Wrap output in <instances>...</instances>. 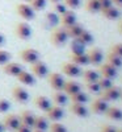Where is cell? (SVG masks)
Instances as JSON below:
<instances>
[{
  "mask_svg": "<svg viewBox=\"0 0 122 132\" xmlns=\"http://www.w3.org/2000/svg\"><path fill=\"white\" fill-rule=\"evenodd\" d=\"M50 41L53 45L58 46V48L66 45L68 41V36L66 33V29L63 27H57L55 29H53L51 35H50Z\"/></svg>",
  "mask_w": 122,
  "mask_h": 132,
  "instance_id": "cell-1",
  "label": "cell"
},
{
  "mask_svg": "<svg viewBox=\"0 0 122 132\" xmlns=\"http://www.w3.org/2000/svg\"><path fill=\"white\" fill-rule=\"evenodd\" d=\"M121 95V89L117 86H110L109 89L100 91V98L104 99L105 102H114L118 101Z\"/></svg>",
  "mask_w": 122,
  "mask_h": 132,
  "instance_id": "cell-2",
  "label": "cell"
},
{
  "mask_svg": "<svg viewBox=\"0 0 122 132\" xmlns=\"http://www.w3.org/2000/svg\"><path fill=\"white\" fill-rule=\"evenodd\" d=\"M60 69H62V73H63L64 75L71 77V78H76V77H80V75H82V69H80V66L75 65V63L71 62V61H70V62L62 63Z\"/></svg>",
  "mask_w": 122,
  "mask_h": 132,
  "instance_id": "cell-3",
  "label": "cell"
},
{
  "mask_svg": "<svg viewBox=\"0 0 122 132\" xmlns=\"http://www.w3.org/2000/svg\"><path fill=\"white\" fill-rule=\"evenodd\" d=\"M20 57L25 63L32 65V63H34V62H37L39 60V52L36 50V49H33V48H26V49H24L23 52L20 53Z\"/></svg>",
  "mask_w": 122,
  "mask_h": 132,
  "instance_id": "cell-4",
  "label": "cell"
},
{
  "mask_svg": "<svg viewBox=\"0 0 122 132\" xmlns=\"http://www.w3.org/2000/svg\"><path fill=\"white\" fill-rule=\"evenodd\" d=\"M32 74L34 75L36 78H45V77L49 75L47 65L45 62H42L41 60H38L34 63H32Z\"/></svg>",
  "mask_w": 122,
  "mask_h": 132,
  "instance_id": "cell-5",
  "label": "cell"
},
{
  "mask_svg": "<svg viewBox=\"0 0 122 132\" xmlns=\"http://www.w3.org/2000/svg\"><path fill=\"white\" fill-rule=\"evenodd\" d=\"M16 12L18 13L20 17H23L24 20H33L36 16V11L33 9L30 5L28 4H24V3H20L16 5Z\"/></svg>",
  "mask_w": 122,
  "mask_h": 132,
  "instance_id": "cell-6",
  "label": "cell"
},
{
  "mask_svg": "<svg viewBox=\"0 0 122 132\" xmlns=\"http://www.w3.org/2000/svg\"><path fill=\"white\" fill-rule=\"evenodd\" d=\"M3 124H4V127H5V131H12V132H15V131L18 128V126L21 124L20 116H17V115H15V114H8V115L4 118V120H3Z\"/></svg>",
  "mask_w": 122,
  "mask_h": 132,
  "instance_id": "cell-7",
  "label": "cell"
},
{
  "mask_svg": "<svg viewBox=\"0 0 122 132\" xmlns=\"http://www.w3.org/2000/svg\"><path fill=\"white\" fill-rule=\"evenodd\" d=\"M15 33L20 40H29L32 36V28L26 23H17L15 28Z\"/></svg>",
  "mask_w": 122,
  "mask_h": 132,
  "instance_id": "cell-8",
  "label": "cell"
},
{
  "mask_svg": "<svg viewBox=\"0 0 122 132\" xmlns=\"http://www.w3.org/2000/svg\"><path fill=\"white\" fill-rule=\"evenodd\" d=\"M49 85L53 87L55 91H62L63 90V86H64V78L63 75H60L59 73H51L49 74Z\"/></svg>",
  "mask_w": 122,
  "mask_h": 132,
  "instance_id": "cell-9",
  "label": "cell"
},
{
  "mask_svg": "<svg viewBox=\"0 0 122 132\" xmlns=\"http://www.w3.org/2000/svg\"><path fill=\"white\" fill-rule=\"evenodd\" d=\"M12 95L15 98V101L21 103V104H25L29 102V93L21 86H15L13 90H12Z\"/></svg>",
  "mask_w": 122,
  "mask_h": 132,
  "instance_id": "cell-10",
  "label": "cell"
},
{
  "mask_svg": "<svg viewBox=\"0 0 122 132\" xmlns=\"http://www.w3.org/2000/svg\"><path fill=\"white\" fill-rule=\"evenodd\" d=\"M98 74L100 77H104V78H108V79H114L118 71L116 68H113L112 65H109V63H103L101 66H100V69H98Z\"/></svg>",
  "mask_w": 122,
  "mask_h": 132,
  "instance_id": "cell-11",
  "label": "cell"
},
{
  "mask_svg": "<svg viewBox=\"0 0 122 132\" xmlns=\"http://www.w3.org/2000/svg\"><path fill=\"white\" fill-rule=\"evenodd\" d=\"M64 116V111L60 106H51L47 111H46V118L49 120H53V122H58Z\"/></svg>",
  "mask_w": 122,
  "mask_h": 132,
  "instance_id": "cell-12",
  "label": "cell"
},
{
  "mask_svg": "<svg viewBox=\"0 0 122 132\" xmlns=\"http://www.w3.org/2000/svg\"><path fill=\"white\" fill-rule=\"evenodd\" d=\"M23 70H24L23 66H21L20 63H16V62H7L5 65H3L4 74L11 75V77H17Z\"/></svg>",
  "mask_w": 122,
  "mask_h": 132,
  "instance_id": "cell-13",
  "label": "cell"
},
{
  "mask_svg": "<svg viewBox=\"0 0 122 132\" xmlns=\"http://www.w3.org/2000/svg\"><path fill=\"white\" fill-rule=\"evenodd\" d=\"M108 107H109V106H108V102H105L104 99H101V98L95 99V101L92 102V104H91L92 112L96 114V115H103V114H105V111H106Z\"/></svg>",
  "mask_w": 122,
  "mask_h": 132,
  "instance_id": "cell-14",
  "label": "cell"
},
{
  "mask_svg": "<svg viewBox=\"0 0 122 132\" xmlns=\"http://www.w3.org/2000/svg\"><path fill=\"white\" fill-rule=\"evenodd\" d=\"M87 56H88V60H89V63L92 65H101L103 58H104L101 49H98V48H92L87 53Z\"/></svg>",
  "mask_w": 122,
  "mask_h": 132,
  "instance_id": "cell-15",
  "label": "cell"
},
{
  "mask_svg": "<svg viewBox=\"0 0 122 132\" xmlns=\"http://www.w3.org/2000/svg\"><path fill=\"white\" fill-rule=\"evenodd\" d=\"M76 23V15L72 9H67L63 15H60V25L63 28H67Z\"/></svg>",
  "mask_w": 122,
  "mask_h": 132,
  "instance_id": "cell-16",
  "label": "cell"
},
{
  "mask_svg": "<svg viewBox=\"0 0 122 132\" xmlns=\"http://www.w3.org/2000/svg\"><path fill=\"white\" fill-rule=\"evenodd\" d=\"M70 61L74 62L77 66L89 65V60H88V56H87L85 52H83V53H71L70 54Z\"/></svg>",
  "mask_w": 122,
  "mask_h": 132,
  "instance_id": "cell-17",
  "label": "cell"
},
{
  "mask_svg": "<svg viewBox=\"0 0 122 132\" xmlns=\"http://www.w3.org/2000/svg\"><path fill=\"white\" fill-rule=\"evenodd\" d=\"M16 78L18 79L20 83H23V85H26V86H33L36 83V77L33 75L32 73L26 71V70H23L21 71Z\"/></svg>",
  "mask_w": 122,
  "mask_h": 132,
  "instance_id": "cell-18",
  "label": "cell"
},
{
  "mask_svg": "<svg viewBox=\"0 0 122 132\" xmlns=\"http://www.w3.org/2000/svg\"><path fill=\"white\" fill-rule=\"evenodd\" d=\"M80 90H82V87H80V85L77 83L76 81H66L62 91H64L68 96H71V95H74L76 93H79Z\"/></svg>",
  "mask_w": 122,
  "mask_h": 132,
  "instance_id": "cell-19",
  "label": "cell"
},
{
  "mask_svg": "<svg viewBox=\"0 0 122 132\" xmlns=\"http://www.w3.org/2000/svg\"><path fill=\"white\" fill-rule=\"evenodd\" d=\"M34 106L37 107V108H39L41 111H47V110L51 107V102H50V99L47 98V96H45V95H38V96H36V99H34Z\"/></svg>",
  "mask_w": 122,
  "mask_h": 132,
  "instance_id": "cell-20",
  "label": "cell"
},
{
  "mask_svg": "<svg viewBox=\"0 0 122 132\" xmlns=\"http://www.w3.org/2000/svg\"><path fill=\"white\" fill-rule=\"evenodd\" d=\"M104 115H105L108 119H110V120L121 122V120H122V110L118 108V107L112 106V107H108V108H106V111H105Z\"/></svg>",
  "mask_w": 122,
  "mask_h": 132,
  "instance_id": "cell-21",
  "label": "cell"
},
{
  "mask_svg": "<svg viewBox=\"0 0 122 132\" xmlns=\"http://www.w3.org/2000/svg\"><path fill=\"white\" fill-rule=\"evenodd\" d=\"M66 29V33H67V36H68V38H77L80 36V33L84 30V28H83V25L82 24H79V23H75V24H72V25H70V27H67V28H64Z\"/></svg>",
  "mask_w": 122,
  "mask_h": 132,
  "instance_id": "cell-22",
  "label": "cell"
},
{
  "mask_svg": "<svg viewBox=\"0 0 122 132\" xmlns=\"http://www.w3.org/2000/svg\"><path fill=\"white\" fill-rule=\"evenodd\" d=\"M101 15H103V17L106 19V20H117V19L119 17V15H121V11H119L118 7L112 5V7H109V8L101 11Z\"/></svg>",
  "mask_w": 122,
  "mask_h": 132,
  "instance_id": "cell-23",
  "label": "cell"
},
{
  "mask_svg": "<svg viewBox=\"0 0 122 132\" xmlns=\"http://www.w3.org/2000/svg\"><path fill=\"white\" fill-rule=\"evenodd\" d=\"M70 110L75 116H79V118H87L88 116V108L82 103H72Z\"/></svg>",
  "mask_w": 122,
  "mask_h": 132,
  "instance_id": "cell-24",
  "label": "cell"
},
{
  "mask_svg": "<svg viewBox=\"0 0 122 132\" xmlns=\"http://www.w3.org/2000/svg\"><path fill=\"white\" fill-rule=\"evenodd\" d=\"M34 119H36V115L30 112V111H23L20 115V122L21 124L24 126H28L30 128H33V124H34Z\"/></svg>",
  "mask_w": 122,
  "mask_h": 132,
  "instance_id": "cell-25",
  "label": "cell"
},
{
  "mask_svg": "<svg viewBox=\"0 0 122 132\" xmlns=\"http://www.w3.org/2000/svg\"><path fill=\"white\" fill-rule=\"evenodd\" d=\"M33 129H36V131H42V132H45L46 129H49L47 118H45V116H36L34 124H33Z\"/></svg>",
  "mask_w": 122,
  "mask_h": 132,
  "instance_id": "cell-26",
  "label": "cell"
},
{
  "mask_svg": "<svg viewBox=\"0 0 122 132\" xmlns=\"http://www.w3.org/2000/svg\"><path fill=\"white\" fill-rule=\"evenodd\" d=\"M106 63L112 65L113 68H116V69L118 70L119 68H122V58L118 57L117 54H114V53H112V52H109L108 56H106Z\"/></svg>",
  "mask_w": 122,
  "mask_h": 132,
  "instance_id": "cell-27",
  "label": "cell"
},
{
  "mask_svg": "<svg viewBox=\"0 0 122 132\" xmlns=\"http://www.w3.org/2000/svg\"><path fill=\"white\" fill-rule=\"evenodd\" d=\"M100 78V74L98 71L96 70H92V69H88L83 73V79L85 83H89V82H97Z\"/></svg>",
  "mask_w": 122,
  "mask_h": 132,
  "instance_id": "cell-28",
  "label": "cell"
},
{
  "mask_svg": "<svg viewBox=\"0 0 122 132\" xmlns=\"http://www.w3.org/2000/svg\"><path fill=\"white\" fill-rule=\"evenodd\" d=\"M53 102L57 104V106H64L67 103V94L64 91H55L53 95Z\"/></svg>",
  "mask_w": 122,
  "mask_h": 132,
  "instance_id": "cell-29",
  "label": "cell"
},
{
  "mask_svg": "<svg viewBox=\"0 0 122 132\" xmlns=\"http://www.w3.org/2000/svg\"><path fill=\"white\" fill-rule=\"evenodd\" d=\"M77 41H80L82 44H83V45H89V44H92L93 42V36H92V33H89V32H88V30H83L82 33H80V36L79 37H77L76 38Z\"/></svg>",
  "mask_w": 122,
  "mask_h": 132,
  "instance_id": "cell-30",
  "label": "cell"
},
{
  "mask_svg": "<svg viewBox=\"0 0 122 132\" xmlns=\"http://www.w3.org/2000/svg\"><path fill=\"white\" fill-rule=\"evenodd\" d=\"M85 9L89 13H97V12H100V0H87Z\"/></svg>",
  "mask_w": 122,
  "mask_h": 132,
  "instance_id": "cell-31",
  "label": "cell"
},
{
  "mask_svg": "<svg viewBox=\"0 0 122 132\" xmlns=\"http://www.w3.org/2000/svg\"><path fill=\"white\" fill-rule=\"evenodd\" d=\"M71 102H72V103H82V104H85V103L88 102V95L80 90L79 93L71 95Z\"/></svg>",
  "mask_w": 122,
  "mask_h": 132,
  "instance_id": "cell-32",
  "label": "cell"
},
{
  "mask_svg": "<svg viewBox=\"0 0 122 132\" xmlns=\"http://www.w3.org/2000/svg\"><path fill=\"white\" fill-rule=\"evenodd\" d=\"M71 46H72L71 53H83V52H85V45H83V44L80 41H77L76 38H74Z\"/></svg>",
  "mask_w": 122,
  "mask_h": 132,
  "instance_id": "cell-33",
  "label": "cell"
},
{
  "mask_svg": "<svg viewBox=\"0 0 122 132\" xmlns=\"http://www.w3.org/2000/svg\"><path fill=\"white\" fill-rule=\"evenodd\" d=\"M97 83H98V86H100V89H101V91L109 89L110 86H113V81H112V79H108V78H104V77H100L98 81H97Z\"/></svg>",
  "mask_w": 122,
  "mask_h": 132,
  "instance_id": "cell-34",
  "label": "cell"
},
{
  "mask_svg": "<svg viewBox=\"0 0 122 132\" xmlns=\"http://www.w3.org/2000/svg\"><path fill=\"white\" fill-rule=\"evenodd\" d=\"M30 7L34 11H42L46 7V0H30Z\"/></svg>",
  "mask_w": 122,
  "mask_h": 132,
  "instance_id": "cell-35",
  "label": "cell"
},
{
  "mask_svg": "<svg viewBox=\"0 0 122 132\" xmlns=\"http://www.w3.org/2000/svg\"><path fill=\"white\" fill-rule=\"evenodd\" d=\"M49 129H50V132H68L67 128H66L63 124H60L59 122H54L53 124H50Z\"/></svg>",
  "mask_w": 122,
  "mask_h": 132,
  "instance_id": "cell-36",
  "label": "cell"
},
{
  "mask_svg": "<svg viewBox=\"0 0 122 132\" xmlns=\"http://www.w3.org/2000/svg\"><path fill=\"white\" fill-rule=\"evenodd\" d=\"M85 89L92 93V94H100V91H101V89H100V86L97 82H89V83H85Z\"/></svg>",
  "mask_w": 122,
  "mask_h": 132,
  "instance_id": "cell-37",
  "label": "cell"
},
{
  "mask_svg": "<svg viewBox=\"0 0 122 132\" xmlns=\"http://www.w3.org/2000/svg\"><path fill=\"white\" fill-rule=\"evenodd\" d=\"M64 4L67 5L68 9H77L80 5H82V0H63Z\"/></svg>",
  "mask_w": 122,
  "mask_h": 132,
  "instance_id": "cell-38",
  "label": "cell"
},
{
  "mask_svg": "<svg viewBox=\"0 0 122 132\" xmlns=\"http://www.w3.org/2000/svg\"><path fill=\"white\" fill-rule=\"evenodd\" d=\"M68 8H67V5H66L64 3L62 4V2L60 3H55L54 4V11H55V15H63L64 12H66V11H67Z\"/></svg>",
  "mask_w": 122,
  "mask_h": 132,
  "instance_id": "cell-39",
  "label": "cell"
},
{
  "mask_svg": "<svg viewBox=\"0 0 122 132\" xmlns=\"http://www.w3.org/2000/svg\"><path fill=\"white\" fill-rule=\"evenodd\" d=\"M9 60H11V53L7 52V50L0 49V66H3L7 62H9Z\"/></svg>",
  "mask_w": 122,
  "mask_h": 132,
  "instance_id": "cell-40",
  "label": "cell"
},
{
  "mask_svg": "<svg viewBox=\"0 0 122 132\" xmlns=\"http://www.w3.org/2000/svg\"><path fill=\"white\" fill-rule=\"evenodd\" d=\"M109 52H112L114 54H117L118 57L122 58V42H117V44H113L112 46H110Z\"/></svg>",
  "mask_w": 122,
  "mask_h": 132,
  "instance_id": "cell-41",
  "label": "cell"
},
{
  "mask_svg": "<svg viewBox=\"0 0 122 132\" xmlns=\"http://www.w3.org/2000/svg\"><path fill=\"white\" fill-rule=\"evenodd\" d=\"M11 108V103L7 101V99H0V114L7 112Z\"/></svg>",
  "mask_w": 122,
  "mask_h": 132,
  "instance_id": "cell-42",
  "label": "cell"
},
{
  "mask_svg": "<svg viewBox=\"0 0 122 132\" xmlns=\"http://www.w3.org/2000/svg\"><path fill=\"white\" fill-rule=\"evenodd\" d=\"M113 3H112V0H100V12L109 7H112Z\"/></svg>",
  "mask_w": 122,
  "mask_h": 132,
  "instance_id": "cell-43",
  "label": "cell"
},
{
  "mask_svg": "<svg viewBox=\"0 0 122 132\" xmlns=\"http://www.w3.org/2000/svg\"><path fill=\"white\" fill-rule=\"evenodd\" d=\"M116 131L117 129L114 127L109 126V124H105V126H103L101 128H100V132H116Z\"/></svg>",
  "mask_w": 122,
  "mask_h": 132,
  "instance_id": "cell-44",
  "label": "cell"
},
{
  "mask_svg": "<svg viewBox=\"0 0 122 132\" xmlns=\"http://www.w3.org/2000/svg\"><path fill=\"white\" fill-rule=\"evenodd\" d=\"M15 132H33V131H32V128H30V127H28V126L20 124V126H18V128H17Z\"/></svg>",
  "mask_w": 122,
  "mask_h": 132,
  "instance_id": "cell-45",
  "label": "cell"
},
{
  "mask_svg": "<svg viewBox=\"0 0 122 132\" xmlns=\"http://www.w3.org/2000/svg\"><path fill=\"white\" fill-rule=\"evenodd\" d=\"M112 3H113L116 7H118V8H122V0H112Z\"/></svg>",
  "mask_w": 122,
  "mask_h": 132,
  "instance_id": "cell-46",
  "label": "cell"
},
{
  "mask_svg": "<svg viewBox=\"0 0 122 132\" xmlns=\"http://www.w3.org/2000/svg\"><path fill=\"white\" fill-rule=\"evenodd\" d=\"M4 44H5V36L3 35L2 32H0V46L4 45Z\"/></svg>",
  "mask_w": 122,
  "mask_h": 132,
  "instance_id": "cell-47",
  "label": "cell"
},
{
  "mask_svg": "<svg viewBox=\"0 0 122 132\" xmlns=\"http://www.w3.org/2000/svg\"><path fill=\"white\" fill-rule=\"evenodd\" d=\"M4 131H5V127H4L3 122H0V132H4Z\"/></svg>",
  "mask_w": 122,
  "mask_h": 132,
  "instance_id": "cell-48",
  "label": "cell"
},
{
  "mask_svg": "<svg viewBox=\"0 0 122 132\" xmlns=\"http://www.w3.org/2000/svg\"><path fill=\"white\" fill-rule=\"evenodd\" d=\"M118 30H119V33L122 35V21H121V23H119V25H118Z\"/></svg>",
  "mask_w": 122,
  "mask_h": 132,
  "instance_id": "cell-49",
  "label": "cell"
},
{
  "mask_svg": "<svg viewBox=\"0 0 122 132\" xmlns=\"http://www.w3.org/2000/svg\"><path fill=\"white\" fill-rule=\"evenodd\" d=\"M50 2H51L53 4H55V3H60V2H62V0H50Z\"/></svg>",
  "mask_w": 122,
  "mask_h": 132,
  "instance_id": "cell-50",
  "label": "cell"
},
{
  "mask_svg": "<svg viewBox=\"0 0 122 132\" xmlns=\"http://www.w3.org/2000/svg\"><path fill=\"white\" fill-rule=\"evenodd\" d=\"M119 99H121V101H122V90H121V95H119Z\"/></svg>",
  "mask_w": 122,
  "mask_h": 132,
  "instance_id": "cell-51",
  "label": "cell"
},
{
  "mask_svg": "<svg viewBox=\"0 0 122 132\" xmlns=\"http://www.w3.org/2000/svg\"><path fill=\"white\" fill-rule=\"evenodd\" d=\"M116 132H122V128H119V129H117Z\"/></svg>",
  "mask_w": 122,
  "mask_h": 132,
  "instance_id": "cell-52",
  "label": "cell"
},
{
  "mask_svg": "<svg viewBox=\"0 0 122 132\" xmlns=\"http://www.w3.org/2000/svg\"><path fill=\"white\" fill-rule=\"evenodd\" d=\"M33 132H42V131H36V129H34V131H33Z\"/></svg>",
  "mask_w": 122,
  "mask_h": 132,
  "instance_id": "cell-53",
  "label": "cell"
},
{
  "mask_svg": "<svg viewBox=\"0 0 122 132\" xmlns=\"http://www.w3.org/2000/svg\"><path fill=\"white\" fill-rule=\"evenodd\" d=\"M24 2H30V0H24Z\"/></svg>",
  "mask_w": 122,
  "mask_h": 132,
  "instance_id": "cell-54",
  "label": "cell"
}]
</instances>
